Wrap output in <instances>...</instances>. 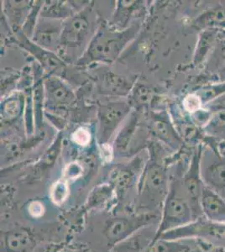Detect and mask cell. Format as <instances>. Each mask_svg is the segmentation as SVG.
<instances>
[{
  "instance_id": "obj_12",
  "label": "cell",
  "mask_w": 225,
  "mask_h": 252,
  "mask_svg": "<svg viewBox=\"0 0 225 252\" xmlns=\"http://www.w3.org/2000/svg\"><path fill=\"white\" fill-rule=\"evenodd\" d=\"M220 74H221V78L223 81L225 82V63L223 65L222 70L220 71Z\"/></svg>"
},
{
  "instance_id": "obj_13",
  "label": "cell",
  "mask_w": 225,
  "mask_h": 252,
  "mask_svg": "<svg viewBox=\"0 0 225 252\" xmlns=\"http://www.w3.org/2000/svg\"><path fill=\"white\" fill-rule=\"evenodd\" d=\"M215 102H218V103H225V95H224V96H222V97H219L218 99H216V100H214Z\"/></svg>"
},
{
  "instance_id": "obj_4",
  "label": "cell",
  "mask_w": 225,
  "mask_h": 252,
  "mask_svg": "<svg viewBox=\"0 0 225 252\" xmlns=\"http://www.w3.org/2000/svg\"><path fill=\"white\" fill-rule=\"evenodd\" d=\"M197 26L204 30L225 29V8L222 5L204 12L197 19Z\"/></svg>"
},
{
  "instance_id": "obj_3",
  "label": "cell",
  "mask_w": 225,
  "mask_h": 252,
  "mask_svg": "<svg viewBox=\"0 0 225 252\" xmlns=\"http://www.w3.org/2000/svg\"><path fill=\"white\" fill-rule=\"evenodd\" d=\"M200 205L202 216L208 220L225 223V199L203 184Z\"/></svg>"
},
{
  "instance_id": "obj_1",
  "label": "cell",
  "mask_w": 225,
  "mask_h": 252,
  "mask_svg": "<svg viewBox=\"0 0 225 252\" xmlns=\"http://www.w3.org/2000/svg\"><path fill=\"white\" fill-rule=\"evenodd\" d=\"M200 176L206 187L225 199V155L211 145L201 154Z\"/></svg>"
},
{
  "instance_id": "obj_2",
  "label": "cell",
  "mask_w": 225,
  "mask_h": 252,
  "mask_svg": "<svg viewBox=\"0 0 225 252\" xmlns=\"http://www.w3.org/2000/svg\"><path fill=\"white\" fill-rule=\"evenodd\" d=\"M176 231H177V235L175 237L196 236L203 238L204 240L216 244L217 246L225 247V223L208 220L203 216Z\"/></svg>"
},
{
  "instance_id": "obj_11",
  "label": "cell",
  "mask_w": 225,
  "mask_h": 252,
  "mask_svg": "<svg viewBox=\"0 0 225 252\" xmlns=\"http://www.w3.org/2000/svg\"><path fill=\"white\" fill-rule=\"evenodd\" d=\"M81 168L77 165L73 164L72 166L68 167V171H66V174L68 175L69 178H77V176L81 174Z\"/></svg>"
},
{
  "instance_id": "obj_14",
  "label": "cell",
  "mask_w": 225,
  "mask_h": 252,
  "mask_svg": "<svg viewBox=\"0 0 225 252\" xmlns=\"http://www.w3.org/2000/svg\"><path fill=\"white\" fill-rule=\"evenodd\" d=\"M222 3H222V4H221V5H222L223 7H225V1H223Z\"/></svg>"
},
{
  "instance_id": "obj_7",
  "label": "cell",
  "mask_w": 225,
  "mask_h": 252,
  "mask_svg": "<svg viewBox=\"0 0 225 252\" xmlns=\"http://www.w3.org/2000/svg\"><path fill=\"white\" fill-rule=\"evenodd\" d=\"M68 195V188L65 183L58 182L53 186L52 190V198L55 204H63Z\"/></svg>"
},
{
  "instance_id": "obj_8",
  "label": "cell",
  "mask_w": 225,
  "mask_h": 252,
  "mask_svg": "<svg viewBox=\"0 0 225 252\" xmlns=\"http://www.w3.org/2000/svg\"><path fill=\"white\" fill-rule=\"evenodd\" d=\"M202 101L197 94H189L183 100V106L186 110L190 113L198 111L202 107Z\"/></svg>"
},
{
  "instance_id": "obj_6",
  "label": "cell",
  "mask_w": 225,
  "mask_h": 252,
  "mask_svg": "<svg viewBox=\"0 0 225 252\" xmlns=\"http://www.w3.org/2000/svg\"><path fill=\"white\" fill-rule=\"evenodd\" d=\"M217 36L216 30H205L202 33L201 44H199L197 50V59L202 60V58L208 54V51L211 49V46L214 43V40Z\"/></svg>"
},
{
  "instance_id": "obj_5",
  "label": "cell",
  "mask_w": 225,
  "mask_h": 252,
  "mask_svg": "<svg viewBox=\"0 0 225 252\" xmlns=\"http://www.w3.org/2000/svg\"><path fill=\"white\" fill-rule=\"evenodd\" d=\"M197 95L201 97L203 103L216 100L217 97H222L225 95V82L206 87Z\"/></svg>"
},
{
  "instance_id": "obj_10",
  "label": "cell",
  "mask_w": 225,
  "mask_h": 252,
  "mask_svg": "<svg viewBox=\"0 0 225 252\" xmlns=\"http://www.w3.org/2000/svg\"><path fill=\"white\" fill-rule=\"evenodd\" d=\"M29 211L34 217H39L40 215H42L44 209H43V206L40 203L34 202L29 207Z\"/></svg>"
},
{
  "instance_id": "obj_9",
  "label": "cell",
  "mask_w": 225,
  "mask_h": 252,
  "mask_svg": "<svg viewBox=\"0 0 225 252\" xmlns=\"http://www.w3.org/2000/svg\"><path fill=\"white\" fill-rule=\"evenodd\" d=\"M73 140L75 142H77L81 146H86L90 141V134L87 129L81 128L77 129V131L73 134Z\"/></svg>"
}]
</instances>
